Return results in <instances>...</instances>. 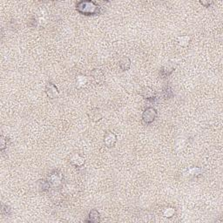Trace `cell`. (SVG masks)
I'll return each mask as SVG.
<instances>
[{"label":"cell","instance_id":"1","mask_svg":"<svg viewBox=\"0 0 223 223\" xmlns=\"http://www.w3.org/2000/svg\"><path fill=\"white\" fill-rule=\"evenodd\" d=\"M77 8L78 11L86 14H93L98 11V6L93 2H80Z\"/></svg>","mask_w":223,"mask_h":223},{"label":"cell","instance_id":"2","mask_svg":"<svg viewBox=\"0 0 223 223\" xmlns=\"http://www.w3.org/2000/svg\"><path fill=\"white\" fill-rule=\"evenodd\" d=\"M156 115H157V113L155 109L147 108L143 113V120L146 123H151L155 120Z\"/></svg>","mask_w":223,"mask_h":223},{"label":"cell","instance_id":"3","mask_svg":"<svg viewBox=\"0 0 223 223\" xmlns=\"http://www.w3.org/2000/svg\"><path fill=\"white\" fill-rule=\"evenodd\" d=\"M104 141H105V144L108 147H111L114 146V144H115V142H116V136H115V134L113 133H111V132L107 133L105 135V140H104Z\"/></svg>","mask_w":223,"mask_h":223},{"label":"cell","instance_id":"4","mask_svg":"<svg viewBox=\"0 0 223 223\" xmlns=\"http://www.w3.org/2000/svg\"><path fill=\"white\" fill-rule=\"evenodd\" d=\"M46 93H47V95L49 96L50 98L51 99H54L58 96V89L56 88V86L52 84H49L47 86H46Z\"/></svg>","mask_w":223,"mask_h":223},{"label":"cell","instance_id":"5","mask_svg":"<svg viewBox=\"0 0 223 223\" xmlns=\"http://www.w3.org/2000/svg\"><path fill=\"white\" fill-rule=\"evenodd\" d=\"M92 74H93V77L94 80H95L97 83H101V82L104 81V78H105L104 74H103L102 72H100L99 70H94V71L92 73Z\"/></svg>","mask_w":223,"mask_h":223},{"label":"cell","instance_id":"6","mask_svg":"<svg viewBox=\"0 0 223 223\" xmlns=\"http://www.w3.org/2000/svg\"><path fill=\"white\" fill-rule=\"evenodd\" d=\"M71 161H72V163H73V164H74L75 166L79 167V166H81V165H83V164H84L85 160H84L82 157H80L78 154H76V155H74V156L72 158Z\"/></svg>","mask_w":223,"mask_h":223},{"label":"cell","instance_id":"7","mask_svg":"<svg viewBox=\"0 0 223 223\" xmlns=\"http://www.w3.org/2000/svg\"><path fill=\"white\" fill-rule=\"evenodd\" d=\"M141 95L145 98V99H150L152 98L153 95H154V93L152 89H149L148 87H146L143 91H142V93Z\"/></svg>","mask_w":223,"mask_h":223},{"label":"cell","instance_id":"8","mask_svg":"<svg viewBox=\"0 0 223 223\" xmlns=\"http://www.w3.org/2000/svg\"><path fill=\"white\" fill-rule=\"evenodd\" d=\"M90 220H91V222H98V221H99V214L96 210H93L90 213Z\"/></svg>","mask_w":223,"mask_h":223},{"label":"cell","instance_id":"9","mask_svg":"<svg viewBox=\"0 0 223 223\" xmlns=\"http://www.w3.org/2000/svg\"><path fill=\"white\" fill-rule=\"evenodd\" d=\"M61 180V176L58 174H52L51 176V182H52L54 185H58V183H60Z\"/></svg>","mask_w":223,"mask_h":223},{"label":"cell","instance_id":"10","mask_svg":"<svg viewBox=\"0 0 223 223\" xmlns=\"http://www.w3.org/2000/svg\"><path fill=\"white\" fill-rule=\"evenodd\" d=\"M179 43H180V45H181V46L187 45V44L189 43V38L187 37V36L180 37V38H179Z\"/></svg>","mask_w":223,"mask_h":223},{"label":"cell","instance_id":"11","mask_svg":"<svg viewBox=\"0 0 223 223\" xmlns=\"http://www.w3.org/2000/svg\"><path fill=\"white\" fill-rule=\"evenodd\" d=\"M124 66H126V68H127V69H128L129 66H130V61H129V59H128L127 58H123V60L120 61V67H121L122 69H124Z\"/></svg>","mask_w":223,"mask_h":223},{"label":"cell","instance_id":"12","mask_svg":"<svg viewBox=\"0 0 223 223\" xmlns=\"http://www.w3.org/2000/svg\"><path fill=\"white\" fill-rule=\"evenodd\" d=\"M174 214V210H173L172 208H168V209L166 211V213H165V216H167V217H171Z\"/></svg>","mask_w":223,"mask_h":223}]
</instances>
